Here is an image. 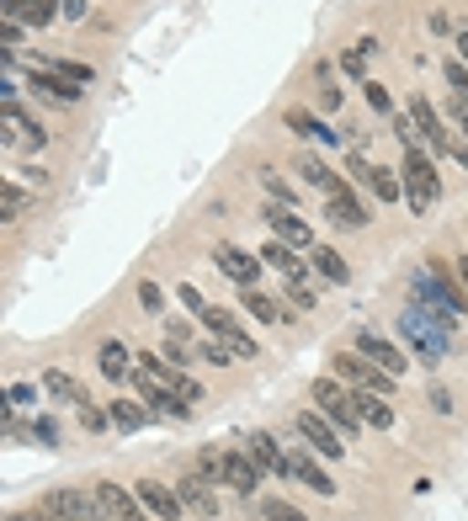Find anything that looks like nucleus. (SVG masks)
Segmentation results:
<instances>
[{
	"label": "nucleus",
	"instance_id": "obj_1",
	"mask_svg": "<svg viewBox=\"0 0 468 521\" xmlns=\"http://www.w3.org/2000/svg\"><path fill=\"white\" fill-rule=\"evenodd\" d=\"M400 336H405L410 351L421 357V368H437V362H447V357H452V330H442L437 319H426L415 304L400 314Z\"/></svg>",
	"mask_w": 468,
	"mask_h": 521
},
{
	"label": "nucleus",
	"instance_id": "obj_2",
	"mask_svg": "<svg viewBox=\"0 0 468 521\" xmlns=\"http://www.w3.org/2000/svg\"><path fill=\"white\" fill-rule=\"evenodd\" d=\"M314 410H319L330 426L341 431L346 442H351V436H362V426H368V421L357 415V404H351V389H346L341 378H319V383H314Z\"/></svg>",
	"mask_w": 468,
	"mask_h": 521
},
{
	"label": "nucleus",
	"instance_id": "obj_3",
	"mask_svg": "<svg viewBox=\"0 0 468 521\" xmlns=\"http://www.w3.org/2000/svg\"><path fill=\"white\" fill-rule=\"evenodd\" d=\"M400 182H405V203L415 208V214L437 208V197H442V176H437V165H432V154H426V150H405Z\"/></svg>",
	"mask_w": 468,
	"mask_h": 521
},
{
	"label": "nucleus",
	"instance_id": "obj_4",
	"mask_svg": "<svg viewBox=\"0 0 468 521\" xmlns=\"http://www.w3.org/2000/svg\"><path fill=\"white\" fill-rule=\"evenodd\" d=\"M330 378H341L346 389H373V394H394V372H383L378 362H368L362 351H341L336 362H330Z\"/></svg>",
	"mask_w": 468,
	"mask_h": 521
},
{
	"label": "nucleus",
	"instance_id": "obj_5",
	"mask_svg": "<svg viewBox=\"0 0 468 521\" xmlns=\"http://www.w3.org/2000/svg\"><path fill=\"white\" fill-rule=\"evenodd\" d=\"M37 511H48V516H59V521H107V511H101L96 490H75V485L48 490L43 500H37Z\"/></svg>",
	"mask_w": 468,
	"mask_h": 521
},
{
	"label": "nucleus",
	"instance_id": "obj_6",
	"mask_svg": "<svg viewBox=\"0 0 468 521\" xmlns=\"http://www.w3.org/2000/svg\"><path fill=\"white\" fill-rule=\"evenodd\" d=\"M410 118H415V133H421L426 154H452V150H458V139H452L458 128L442 123V112H437V107H432V101H426L421 91L410 96Z\"/></svg>",
	"mask_w": 468,
	"mask_h": 521
},
{
	"label": "nucleus",
	"instance_id": "obj_7",
	"mask_svg": "<svg viewBox=\"0 0 468 521\" xmlns=\"http://www.w3.org/2000/svg\"><path fill=\"white\" fill-rule=\"evenodd\" d=\"M346 171H351L357 182L368 186L378 203H400V197H405V182H400V171H389V165H373V160H368L362 150L346 154Z\"/></svg>",
	"mask_w": 468,
	"mask_h": 521
},
{
	"label": "nucleus",
	"instance_id": "obj_8",
	"mask_svg": "<svg viewBox=\"0 0 468 521\" xmlns=\"http://www.w3.org/2000/svg\"><path fill=\"white\" fill-rule=\"evenodd\" d=\"M197 325H203V330H208L213 340H224V346H229L234 357H245V362H255V351H261V346H255V340H250L245 330H240V319H234L229 308H208V314H203Z\"/></svg>",
	"mask_w": 468,
	"mask_h": 521
},
{
	"label": "nucleus",
	"instance_id": "obj_9",
	"mask_svg": "<svg viewBox=\"0 0 468 521\" xmlns=\"http://www.w3.org/2000/svg\"><path fill=\"white\" fill-rule=\"evenodd\" d=\"M293 431H304V442H309L319 458H341L346 453V436H336V426H330L319 410H298V415H293Z\"/></svg>",
	"mask_w": 468,
	"mask_h": 521
},
{
	"label": "nucleus",
	"instance_id": "obj_10",
	"mask_svg": "<svg viewBox=\"0 0 468 521\" xmlns=\"http://www.w3.org/2000/svg\"><path fill=\"white\" fill-rule=\"evenodd\" d=\"M266 224H272V240H282V245L293 250H309L314 245V229L298 218V208H287V203H266Z\"/></svg>",
	"mask_w": 468,
	"mask_h": 521
},
{
	"label": "nucleus",
	"instance_id": "obj_11",
	"mask_svg": "<svg viewBox=\"0 0 468 521\" xmlns=\"http://www.w3.org/2000/svg\"><path fill=\"white\" fill-rule=\"evenodd\" d=\"M96 500H101L107 521H150V505L139 500V490H123V485H112V479L96 485Z\"/></svg>",
	"mask_w": 468,
	"mask_h": 521
},
{
	"label": "nucleus",
	"instance_id": "obj_12",
	"mask_svg": "<svg viewBox=\"0 0 468 521\" xmlns=\"http://www.w3.org/2000/svg\"><path fill=\"white\" fill-rule=\"evenodd\" d=\"M176 495H182L187 516H197V521H213V516H219V495H213V479H203V474H182V479H176Z\"/></svg>",
	"mask_w": 468,
	"mask_h": 521
},
{
	"label": "nucleus",
	"instance_id": "obj_13",
	"mask_svg": "<svg viewBox=\"0 0 468 521\" xmlns=\"http://www.w3.org/2000/svg\"><path fill=\"white\" fill-rule=\"evenodd\" d=\"M27 86H32V91H43L48 101H59V107H75V101L86 96V86H80V80H69V75H59V69H48V64H32Z\"/></svg>",
	"mask_w": 468,
	"mask_h": 521
},
{
	"label": "nucleus",
	"instance_id": "obj_14",
	"mask_svg": "<svg viewBox=\"0 0 468 521\" xmlns=\"http://www.w3.org/2000/svg\"><path fill=\"white\" fill-rule=\"evenodd\" d=\"M325 218H330L336 229H368V208H362V197H357L346 182L325 197Z\"/></svg>",
	"mask_w": 468,
	"mask_h": 521
},
{
	"label": "nucleus",
	"instance_id": "obj_15",
	"mask_svg": "<svg viewBox=\"0 0 468 521\" xmlns=\"http://www.w3.org/2000/svg\"><path fill=\"white\" fill-rule=\"evenodd\" d=\"M213 261H219V272L229 276V282H240V287H255V276H261V255H250V250H240V245H219L213 250Z\"/></svg>",
	"mask_w": 468,
	"mask_h": 521
},
{
	"label": "nucleus",
	"instance_id": "obj_16",
	"mask_svg": "<svg viewBox=\"0 0 468 521\" xmlns=\"http://www.w3.org/2000/svg\"><path fill=\"white\" fill-rule=\"evenodd\" d=\"M245 447L255 453V463H261L272 479H293V458L272 442V431H245Z\"/></svg>",
	"mask_w": 468,
	"mask_h": 521
},
{
	"label": "nucleus",
	"instance_id": "obj_17",
	"mask_svg": "<svg viewBox=\"0 0 468 521\" xmlns=\"http://www.w3.org/2000/svg\"><path fill=\"white\" fill-rule=\"evenodd\" d=\"M139 500H144V505H150V516H160V521H182V516H187L182 495L171 490V485H160V479H139Z\"/></svg>",
	"mask_w": 468,
	"mask_h": 521
},
{
	"label": "nucleus",
	"instance_id": "obj_18",
	"mask_svg": "<svg viewBox=\"0 0 468 521\" xmlns=\"http://www.w3.org/2000/svg\"><path fill=\"white\" fill-rule=\"evenodd\" d=\"M357 351H362L368 362H378L383 372H394V378L405 372V351H400L394 340H383L378 330H357Z\"/></svg>",
	"mask_w": 468,
	"mask_h": 521
},
{
	"label": "nucleus",
	"instance_id": "obj_19",
	"mask_svg": "<svg viewBox=\"0 0 468 521\" xmlns=\"http://www.w3.org/2000/svg\"><path fill=\"white\" fill-rule=\"evenodd\" d=\"M282 123L293 128V133H304V139H314V144H351V133H336L330 123H319L314 112H304V107H287V118Z\"/></svg>",
	"mask_w": 468,
	"mask_h": 521
},
{
	"label": "nucleus",
	"instance_id": "obj_20",
	"mask_svg": "<svg viewBox=\"0 0 468 521\" xmlns=\"http://www.w3.org/2000/svg\"><path fill=\"white\" fill-rule=\"evenodd\" d=\"M96 368H101V378H107V383H128L139 362L128 357L123 340H101V351H96Z\"/></svg>",
	"mask_w": 468,
	"mask_h": 521
},
{
	"label": "nucleus",
	"instance_id": "obj_21",
	"mask_svg": "<svg viewBox=\"0 0 468 521\" xmlns=\"http://www.w3.org/2000/svg\"><path fill=\"white\" fill-rule=\"evenodd\" d=\"M255 255H261L266 266H277V272L287 276V282H304V276H309V261H298V250H293V245H282V240H266V245L255 250Z\"/></svg>",
	"mask_w": 468,
	"mask_h": 521
},
{
	"label": "nucleus",
	"instance_id": "obj_22",
	"mask_svg": "<svg viewBox=\"0 0 468 521\" xmlns=\"http://www.w3.org/2000/svg\"><path fill=\"white\" fill-rule=\"evenodd\" d=\"M351 404L357 415L373 431H394V410H389V394H373V389H351Z\"/></svg>",
	"mask_w": 468,
	"mask_h": 521
},
{
	"label": "nucleus",
	"instance_id": "obj_23",
	"mask_svg": "<svg viewBox=\"0 0 468 521\" xmlns=\"http://www.w3.org/2000/svg\"><path fill=\"white\" fill-rule=\"evenodd\" d=\"M197 468H203V479H213V485H229V479H234V447H224V442L203 447V453H197Z\"/></svg>",
	"mask_w": 468,
	"mask_h": 521
},
{
	"label": "nucleus",
	"instance_id": "obj_24",
	"mask_svg": "<svg viewBox=\"0 0 468 521\" xmlns=\"http://www.w3.org/2000/svg\"><path fill=\"white\" fill-rule=\"evenodd\" d=\"M287 458H293V479H298V485H309L314 495H336V479H330V474H319V463H314L304 447H293Z\"/></svg>",
	"mask_w": 468,
	"mask_h": 521
},
{
	"label": "nucleus",
	"instance_id": "obj_25",
	"mask_svg": "<svg viewBox=\"0 0 468 521\" xmlns=\"http://www.w3.org/2000/svg\"><path fill=\"white\" fill-rule=\"evenodd\" d=\"M240 304H245L255 319H266V325H282V319H293V308H277V298H266L261 287H240Z\"/></svg>",
	"mask_w": 468,
	"mask_h": 521
},
{
	"label": "nucleus",
	"instance_id": "obj_26",
	"mask_svg": "<svg viewBox=\"0 0 468 521\" xmlns=\"http://www.w3.org/2000/svg\"><path fill=\"white\" fill-rule=\"evenodd\" d=\"M107 410H112V426L123 431V436H128V431H144V426H150V415H155V410H144V404H133V399H123V394L112 399Z\"/></svg>",
	"mask_w": 468,
	"mask_h": 521
},
{
	"label": "nucleus",
	"instance_id": "obj_27",
	"mask_svg": "<svg viewBox=\"0 0 468 521\" xmlns=\"http://www.w3.org/2000/svg\"><path fill=\"white\" fill-rule=\"evenodd\" d=\"M37 383H43V394H48V399H59V404H80V399H86V389H80V383H75L69 372H59V368H48L43 378H37Z\"/></svg>",
	"mask_w": 468,
	"mask_h": 521
},
{
	"label": "nucleus",
	"instance_id": "obj_28",
	"mask_svg": "<svg viewBox=\"0 0 468 521\" xmlns=\"http://www.w3.org/2000/svg\"><path fill=\"white\" fill-rule=\"evenodd\" d=\"M298 171H304V182H309V186H319L325 197H330V192L341 186V176H336V171H330V165H325L319 154H298Z\"/></svg>",
	"mask_w": 468,
	"mask_h": 521
},
{
	"label": "nucleus",
	"instance_id": "obj_29",
	"mask_svg": "<svg viewBox=\"0 0 468 521\" xmlns=\"http://www.w3.org/2000/svg\"><path fill=\"white\" fill-rule=\"evenodd\" d=\"M314 272L325 276V282H336V287H341V282H351V266H346V255L341 250H314Z\"/></svg>",
	"mask_w": 468,
	"mask_h": 521
},
{
	"label": "nucleus",
	"instance_id": "obj_30",
	"mask_svg": "<svg viewBox=\"0 0 468 521\" xmlns=\"http://www.w3.org/2000/svg\"><path fill=\"white\" fill-rule=\"evenodd\" d=\"M54 16H64V0H22V22H27V27L43 32Z\"/></svg>",
	"mask_w": 468,
	"mask_h": 521
},
{
	"label": "nucleus",
	"instance_id": "obj_31",
	"mask_svg": "<svg viewBox=\"0 0 468 521\" xmlns=\"http://www.w3.org/2000/svg\"><path fill=\"white\" fill-rule=\"evenodd\" d=\"M165 389H171V394H176V399H187L192 410L203 404V383H197V378H187V372H182V368H171V372H165Z\"/></svg>",
	"mask_w": 468,
	"mask_h": 521
},
{
	"label": "nucleus",
	"instance_id": "obj_32",
	"mask_svg": "<svg viewBox=\"0 0 468 521\" xmlns=\"http://www.w3.org/2000/svg\"><path fill=\"white\" fill-rule=\"evenodd\" d=\"M27 203H32V197H27V186H16V182H5V186H0V214H5V224H16V218L27 214Z\"/></svg>",
	"mask_w": 468,
	"mask_h": 521
},
{
	"label": "nucleus",
	"instance_id": "obj_33",
	"mask_svg": "<svg viewBox=\"0 0 468 521\" xmlns=\"http://www.w3.org/2000/svg\"><path fill=\"white\" fill-rule=\"evenodd\" d=\"M75 410H80V426H86V431H96V436L118 431V426H112V410H101V404H91V399H80Z\"/></svg>",
	"mask_w": 468,
	"mask_h": 521
},
{
	"label": "nucleus",
	"instance_id": "obj_34",
	"mask_svg": "<svg viewBox=\"0 0 468 521\" xmlns=\"http://www.w3.org/2000/svg\"><path fill=\"white\" fill-rule=\"evenodd\" d=\"M261 186L272 192V203H287V208H298V192H293V182H287V176H277V171H261Z\"/></svg>",
	"mask_w": 468,
	"mask_h": 521
},
{
	"label": "nucleus",
	"instance_id": "obj_35",
	"mask_svg": "<svg viewBox=\"0 0 468 521\" xmlns=\"http://www.w3.org/2000/svg\"><path fill=\"white\" fill-rule=\"evenodd\" d=\"M314 75H319V107H325V112H341L346 91H341V86H330V64H319Z\"/></svg>",
	"mask_w": 468,
	"mask_h": 521
},
{
	"label": "nucleus",
	"instance_id": "obj_36",
	"mask_svg": "<svg viewBox=\"0 0 468 521\" xmlns=\"http://www.w3.org/2000/svg\"><path fill=\"white\" fill-rule=\"evenodd\" d=\"M176 298H182V308H187L192 319H203V314H208V298H203V293H197V287H192V282H182V287H176Z\"/></svg>",
	"mask_w": 468,
	"mask_h": 521
},
{
	"label": "nucleus",
	"instance_id": "obj_37",
	"mask_svg": "<svg viewBox=\"0 0 468 521\" xmlns=\"http://www.w3.org/2000/svg\"><path fill=\"white\" fill-rule=\"evenodd\" d=\"M362 96H368V107H373V112H394V96H389V86L362 80Z\"/></svg>",
	"mask_w": 468,
	"mask_h": 521
},
{
	"label": "nucleus",
	"instance_id": "obj_38",
	"mask_svg": "<svg viewBox=\"0 0 468 521\" xmlns=\"http://www.w3.org/2000/svg\"><path fill=\"white\" fill-rule=\"evenodd\" d=\"M442 75H447L452 96H468V64L463 59H447V64H442Z\"/></svg>",
	"mask_w": 468,
	"mask_h": 521
},
{
	"label": "nucleus",
	"instance_id": "obj_39",
	"mask_svg": "<svg viewBox=\"0 0 468 521\" xmlns=\"http://www.w3.org/2000/svg\"><path fill=\"white\" fill-rule=\"evenodd\" d=\"M261 516H266V521H309L298 505H287V500H266V505H261Z\"/></svg>",
	"mask_w": 468,
	"mask_h": 521
},
{
	"label": "nucleus",
	"instance_id": "obj_40",
	"mask_svg": "<svg viewBox=\"0 0 468 521\" xmlns=\"http://www.w3.org/2000/svg\"><path fill=\"white\" fill-rule=\"evenodd\" d=\"M197 357H203V362H213V368H224V362H234V351H229V346H224V340H203V346H197Z\"/></svg>",
	"mask_w": 468,
	"mask_h": 521
},
{
	"label": "nucleus",
	"instance_id": "obj_41",
	"mask_svg": "<svg viewBox=\"0 0 468 521\" xmlns=\"http://www.w3.org/2000/svg\"><path fill=\"white\" fill-rule=\"evenodd\" d=\"M287 304H293V314H309V308H319V298H314L304 282H287Z\"/></svg>",
	"mask_w": 468,
	"mask_h": 521
},
{
	"label": "nucleus",
	"instance_id": "obj_42",
	"mask_svg": "<svg viewBox=\"0 0 468 521\" xmlns=\"http://www.w3.org/2000/svg\"><path fill=\"white\" fill-rule=\"evenodd\" d=\"M27 436H32V442H43V447H59V426H54L48 415H37V421L27 426Z\"/></svg>",
	"mask_w": 468,
	"mask_h": 521
},
{
	"label": "nucleus",
	"instance_id": "obj_43",
	"mask_svg": "<svg viewBox=\"0 0 468 521\" xmlns=\"http://www.w3.org/2000/svg\"><path fill=\"white\" fill-rule=\"evenodd\" d=\"M48 69H59V75H69V80H80V86H91V80H96V69H91V64H75V59H54Z\"/></svg>",
	"mask_w": 468,
	"mask_h": 521
},
{
	"label": "nucleus",
	"instance_id": "obj_44",
	"mask_svg": "<svg viewBox=\"0 0 468 521\" xmlns=\"http://www.w3.org/2000/svg\"><path fill=\"white\" fill-rule=\"evenodd\" d=\"M139 304L150 308V314H165V293H160L155 282H139Z\"/></svg>",
	"mask_w": 468,
	"mask_h": 521
},
{
	"label": "nucleus",
	"instance_id": "obj_45",
	"mask_svg": "<svg viewBox=\"0 0 468 521\" xmlns=\"http://www.w3.org/2000/svg\"><path fill=\"white\" fill-rule=\"evenodd\" d=\"M394 139H400V144H405V150H421V144H415V139H421V133H415V118H394Z\"/></svg>",
	"mask_w": 468,
	"mask_h": 521
},
{
	"label": "nucleus",
	"instance_id": "obj_46",
	"mask_svg": "<svg viewBox=\"0 0 468 521\" xmlns=\"http://www.w3.org/2000/svg\"><path fill=\"white\" fill-rule=\"evenodd\" d=\"M160 357H165L171 368H187V362H192V357H197V351H192V346H182V340H171V346H165Z\"/></svg>",
	"mask_w": 468,
	"mask_h": 521
},
{
	"label": "nucleus",
	"instance_id": "obj_47",
	"mask_svg": "<svg viewBox=\"0 0 468 521\" xmlns=\"http://www.w3.org/2000/svg\"><path fill=\"white\" fill-rule=\"evenodd\" d=\"M447 118H452V128L468 139V96H452V107H447Z\"/></svg>",
	"mask_w": 468,
	"mask_h": 521
},
{
	"label": "nucleus",
	"instance_id": "obj_48",
	"mask_svg": "<svg viewBox=\"0 0 468 521\" xmlns=\"http://www.w3.org/2000/svg\"><path fill=\"white\" fill-rule=\"evenodd\" d=\"M341 64H346V75H362V80H368V54H362V48H346Z\"/></svg>",
	"mask_w": 468,
	"mask_h": 521
},
{
	"label": "nucleus",
	"instance_id": "obj_49",
	"mask_svg": "<svg viewBox=\"0 0 468 521\" xmlns=\"http://www.w3.org/2000/svg\"><path fill=\"white\" fill-rule=\"evenodd\" d=\"M32 399H37V383H11V410H22Z\"/></svg>",
	"mask_w": 468,
	"mask_h": 521
},
{
	"label": "nucleus",
	"instance_id": "obj_50",
	"mask_svg": "<svg viewBox=\"0 0 468 521\" xmlns=\"http://www.w3.org/2000/svg\"><path fill=\"white\" fill-rule=\"evenodd\" d=\"M86 11H91V0H64V16H69V22H80Z\"/></svg>",
	"mask_w": 468,
	"mask_h": 521
},
{
	"label": "nucleus",
	"instance_id": "obj_51",
	"mask_svg": "<svg viewBox=\"0 0 468 521\" xmlns=\"http://www.w3.org/2000/svg\"><path fill=\"white\" fill-rule=\"evenodd\" d=\"M432 404H437V410H452V394H447V389L437 383V389H432Z\"/></svg>",
	"mask_w": 468,
	"mask_h": 521
},
{
	"label": "nucleus",
	"instance_id": "obj_52",
	"mask_svg": "<svg viewBox=\"0 0 468 521\" xmlns=\"http://www.w3.org/2000/svg\"><path fill=\"white\" fill-rule=\"evenodd\" d=\"M458 59H463V64H468V27H463V32H458Z\"/></svg>",
	"mask_w": 468,
	"mask_h": 521
},
{
	"label": "nucleus",
	"instance_id": "obj_53",
	"mask_svg": "<svg viewBox=\"0 0 468 521\" xmlns=\"http://www.w3.org/2000/svg\"><path fill=\"white\" fill-rule=\"evenodd\" d=\"M452 160H458V165H463V171H468V139H463V144H458V150H452Z\"/></svg>",
	"mask_w": 468,
	"mask_h": 521
},
{
	"label": "nucleus",
	"instance_id": "obj_54",
	"mask_svg": "<svg viewBox=\"0 0 468 521\" xmlns=\"http://www.w3.org/2000/svg\"><path fill=\"white\" fill-rule=\"evenodd\" d=\"M458 276H463V293H468V255L458 261Z\"/></svg>",
	"mask_w": 468,
	"mask_h": 521
}]
</instances>
